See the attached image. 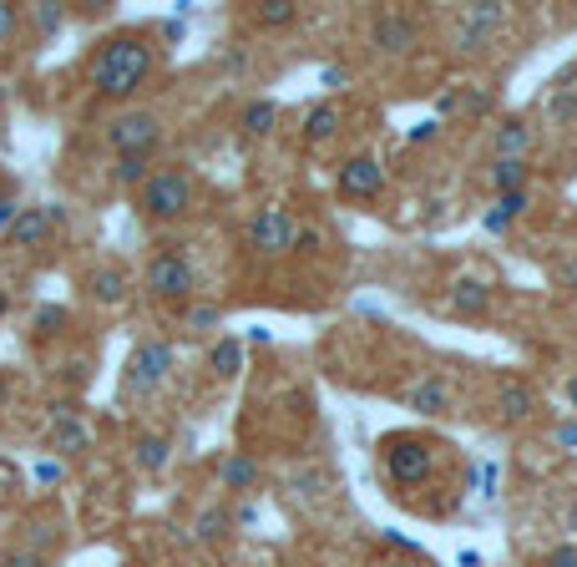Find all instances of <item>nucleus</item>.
<instances>
[{
	"label": "nucleus",
	"instance_id": "48",
	"mask_svg": "<svg viewBox=\"0 0 577 567\" xmlns=\"http://www.w3.org/2000/svg\"><path fill=\"white\" fill-rule=\"evenodd\" d=\"M390 567H421V562H390Z\"/></svg>",
	"mask_w": 577,
	"mask_h": 567
},
{
	"label": "nucleus",
	"instance_id": "15",
	"mask_svg": "<svg viewBox=\"0 0 577 567\" xmlns=\"http://www.w3.org/2000/svg\"><path fill=\"white\" fill-rule=\"evenodd\" d=\"M218 476H223L228 492H254V486H259V461L243 456V451H228V456L218 461Z\"/></svg>",
	"mask_w": 577,
	"mask_h": 567
},
{
	"label": "nucleus",
	"instance_id": "35",
	"mask_svg": "<svg viewBox=\"0 0 577 567\" xmlns=\"http://www.w3.org/2000/svg\"><path fill=\"white\" fill-rule=\"evenodd\" d=\"M294 486H299V492H324V486H329V471H299Z\"/></svg>",
	"mask_w": 577,
	"mask_h": 567
},
{
	"label": "nucleus",
	"instance_id": "43",
	"mask_svg": "<svg viewBox=\"0 0 577 567\" xmlns=\"http://www.w3.org/2000/svg\"><path fill=\"white\" fill-rule=\"evenodd\" d=\"M426 137H436V122H416V127H410V142H426Z\"/></svg>",
	"mask_w": 577,
	"mask_h": 567
},
{
	"label": "nucleus",
	"instance_id": "34",
	"mask_svg": "<svg viewBox=\"0 0 577 567\" xmlns=\"http://www.w3.org/2000/svg\"><path fill=\"white\" fill-rule=\"evenodd\" d=\"M0 567H46V557L31 552V547H21V552H6V557H0Z\"/></svg>",
	"mask_w": 577,
	"mask_h": 567
},
{
	"label": "nucleus",
	"instance_id": "13",
	"mask_svg": "<svg viewBox=\"0 0 577 567\" xmlns=\"http://www.w3.org/2000/svg\"><path fill=\"white\" fill-rule=\"evenodd\" d=\"M405 405L421 411V416H451V390L441 380H421V385L405 390Z\"/></svg>",
	"mask_w": 577,
	"mask_h": 567
},
{
	"label": "nucleus",
	"instance_id": "28",
	"mask_svg": "<svg viewBox=\"0 0 577 567\" xmlns=\"http://www.w3.org/2000/svg\"><path fill=\"white\" fill-rule=\"evenodd\" d=\"M502 416H512V421L532 416V390H527V385H507V390H502Z\"/></svg>",
	"mask_w": 577,
	"mask_h": 567
},
{
	"label": "nucleus",
	"instance_id": "45",
	"mask_svg": "<svg viewBox=\"0 0 577 567\" xmlns=\"http://www.w3.org/2000/svg\"><path fill=\"white\" fill-rule=\"evenodd\" d=\"M238 522H243V527H254V522H259V512H254V502H243V507H238Z\"/></svg>",
	"mask_w": 577,
	"mask_h": 567
},
{
	"label": "nucleus",
	"instance_id": "21",
	"mask_svg": "<svg viewBox=\"0 0 577 567\" xmlns=\"http://www.w3.org/2000/svg\"><path fill=\"white\" fill-rule=\"evenodd\" d=\"M274 122H279V107H274V102H264V97H259V102H249V107H243V117H238V127L249 132V137H269V132H274Z\"/></svg>",
	"mask_w": 577,
	"mask_h": 567
},
{
	"label": "nucleus",
	"instance_id": "9",
	"mask_svg": "<svg viewBox=\"0 0 577 567\" xmlns=\"http://www.w3.org/2000/svg\"><path fill=\"white\" fill-rule=\"evenodd\" d=\"M532 142H537L532 122L512 117V122H502L497 132H491V162H497V157H507V162H527V157H532Z\"/></svg>",
	"mask_w": 577,
	"mask_h": 567
},
{
	"label": "nucleus",
	"instance_id": "17",
	"mask_svg": "<svg viewBox=\"0 0 577 567\" xmlns=\"http://www.w3.org/2000/svg\"><path fill=\"white\" fill-rule=\"evenodd\" d=\"M527 178H532V162H507V157H497V162L486 168V188L497 193V198H502V193H522Z\"/></svg>",
	"mask_w": 577,
	"mask_h": 567
},
{
	"label": "nucleus",
	"instance_id": "18",
	"mask_svg": "<svg viewBox=\"0 0 577 567\" xmlns=\"http://www.w3.org/2000/svg\"><path fill=\"white\" fill-rule=\"evenodd\" d=\"M51 446H56L61 456H76V451H87V446H92V431L81 426L71 411H56V426H51Z\"/></svg>",
	"mask_w": 577,
	"mask_h": 567
},
{
	"label": "nucleus",
	"instance_id": "25",
	"mask_svg": "<svg viewBox=\"0 0 577 567\" xmlns=\"http://www.w3.org/2000/svg\"><path fill=\"white\" fill-rule=\"evenodd\" d=\"M228 527H233L228 507H208V512L198 517V542H223V537H228Z\"/></svg>",
	"mask_w": 577,
	"mask_h": 567
},
{
	"label": "nucleus",
	"instance_id": "31",
	"mask_svg": "<svg viewBox=\"0 0 577 567\" xmlns=\"http://www.w3.org/2000/svg\"><path fill=\"white\" fill-rule=\"evenodd\" d=\"M31 21H36V31H41V36H56V31L66 26V6H36V11H31Z\"/></svg>",
	"mask_w": 577,
	"mask_h": 567
},
{
	"label": "nucleus",
	"instance_id": "3",
	"mask_svg": "<svg viewBox=\"0 0 577 567\" xmlns=\"http://www.w3.org/2000/svg\"><path fill=\"white\" fill-rule=\"evenodd\" d=\"M142 284H147V294L157 299V304H193V294H198V269L183 259V254H157V259H147V269H142Z\"/></svg>",
	"mask_w": 577,
	"mask_h": 567
},
{
	"label": "nucleus",
	"instance_id": "37",
	"mask_svg": "<svg viewBox=\"0 0 577 567\" xmlns=\"http://www.w3.org/2000/svg\"><path fill=\"white\" fill-rule=\"evenodd\" d=\"M552 441L567 446V451H577V421H557V426H552Z\"/></svg>",
	"mask_w": 577,
	"mask_h": 567
},
{
	"label": "nucleus",
	"instance_id": "16",
	"mask_svg": "<svg viewBox=\"0 0 577 567\" xmlns=\"http://www.w3.org/2000/svg\"><path fill=\"white\" fill-rule=\"evenodd\" d=\"M208 370H213V380H233L243 370V340L238 335H218L208 345Z\"/></svg>",
	"mask_w": 577,
	"mask_h": 567
},
{
	"label": "nucleus",
	"instance_id": "26",
	"mask_svg": "<svg viewBox=\"0 0 577 567\" xmlns=\"http://www.w3.org/2000/svg\"><path fill=\"white\" fill-rule=\"evenodd\" d=\"M461 21H471V26H481V31H497V26L507 21V6H497V0H481V6H466V11H461Z\"/></svg>",
	"mask_w": 577,
	"mask_h": 567
},
{
	"label": "nucleus",
	"instance_id": "44",
	"mask_svg": "<svg viewBox=\"0 0 577 567\" xmlns=\"http://www.w3.org/2000/svg\"><path fill=\"white\" fill-rule=\"evenodd\" d=\"M157 31H162V36H168V41H183V21H162Z\"/></svg>",
	"mask_w": 577,
	"mask_h": 567
},
{
	"label": "nucleus",
	"instance_id": "20",
	"mask_svg": "<svg viewBox=\"0 0 577 567\" xmlns=\"http://www.w3.org/2000/svg\"><path fill=\"white\" fill-rule=\"evenodd\" d=\"M87 289H92L97 304H122V299H127V274H122V269H97V274L87 279Z\"/></svg>",
	"mask_w": 577,
	"mask_h": 567
},
{
	"label": "nucleus",
	"instance_id": "10",
	"mask_svg": "<svg viewBox=\"0 0 577 567\" xmlns=\"http://www.w3.org/2000/svg\"><path fill=\"white\" fill-rule=\"evenodd\" d=\"M385 188V168L375 157H355V162H345V173H340V193L345 198H375Z\"/></svg>",
	"mask_w": 577,
	"mask_h": 567
},
{
	"label": "nucleus",
	"instance_id": "40",
	"mask_svg": "<svg viewBox=\"0 0 577 567\" xmlns=\"http://www.w3.org/2000/svg\"><path fill=\"white\" fill-rule=\"evenodd\" d=\"M319 81H324V87H345V81H350V66H324Z\"/></svg>",
	"mask_w": 577,
	"mask_h": 567
},
{
	"label": "nucleus",
	"instance_id": "23",
	"mask_svg": "<svg viewBox=\"0 0 577 567\" xmlns=\"http://www.w3.org/2000/svg\"><path fill=\"white\" fill-rule=\"evenodd\" d=\"M486 304H491V294H486L481 279H461L456 294H451V309H456V314H481Z\"/></svg>",
	"mask_w": 577,
	"mask_h": 567
},
{
	"label": "nucleus",
	"instance_id": "11",
	"mask_svg": "<svg viewBox=\"0 0 577 567\" xmlns=\"http://www.w3.org/2000/svg\"><path fill=\"white\" fill-rule=\"evenodd\" d=\"M51 233H56L51 208H26V213L16 218V228H11V243H21V249H46Z\"/></svg>",
	"mask_w": 577,
	"mask_h": 567
},
{
	"label": "nucleus",
	"instance_id": "36",
	"mask_svg": "<svg viewBox=\"0 0 577 567\" xmlns=\"http://www.w3.org/2000/svg\"><path fill=\"white\" fill-rule=\"evenodd\" d=\"M461 107H466V117H486L491 112V92H466Z\"/></svg>",
	"mask_w": 577,
	"mask_h": 567
},
{
	"label": "nucleus",
	"instance_id": "39",
	"mask_svg": "<svg viewBox=\"0 0 577 567\" xmlns=\"http://www.w3.org/2000/svg\"><path fill=\"white\" fill-rule=\"evenodd\" d=\"M61 476H66V471H61V461H41V466H36V481H41V486H56Z\"/></svg>",
	"mask_w": 577,
	"mask_h": 567
},
{
	"label": "nucleus",
	"instance_id": "8",
	"mask_svg": "<svg viewBox=\"0 0 577 567\" xmlns=\"http://www.w3.org/2000/svg\"><path fill=\"white\" fill-rule=\"evenodd\" d=\"M370 41L385 51V56H410L421 46V26L410 21L405 11H380L375 21H370Z\"/></svg>",
	"mask_w": 577,
	"mask_h": 567
},
{
	"label": "nucleus",
	"instance_id": "41",
	"mask_svg": "<svg viewBox=\"0 0 577 567\" xmlns=\"http://www.w3.org/2000/svg\"><path fill=\"white\" fill-rule=\"evenodd\" d=\"M309 249H319V233H314V228H299V238H294V254H309Z\"/></svg>",
	"mask_w": 577,
	"mask_h": 567
},
{
	"label": "nucleus",
	"instance_id": "22",
	"mask_svg": "<svg viewBox=\"0 0 577 567\" xmlns=\"http://www.w3.org/2000/svg\"><path fill=\"white\" fill-rule=\"evenodd\" d=\"M147 168H152V157H147V152H132V157H117L112 178H117V188H137V193H142V183L152 178Z\"/></svg>",
	"mask_w": 577,
	"mask_h": 567
},
{
	"label": "nucleus",
	"instance_id": "12",
	"mask_svg": "<svg viewBox=\"0 0 577 567\" xmlns=\"http://www.w3.org/2000/svg\"><path fill=\"white\" fill-rule=\"evenodd\" d=\"M527 208H532V193H527V188H522V193H502L497 203H491V208L481 213V228H486V233H507V228L527 213Z\"/></svg>",
	"mask_w": 577,
	"mask_h": 567
},
{
	"label": "nucleus",
	"instance_id": "4",
	"mask_svg": "<svg viewBox=\"0 0 577 567\" xmlns=\"http://www.w3.org/2000/svg\"><path fill=\"white\" fill-rule=\"evenodd\" d=\"M431 466H436V446L421 441V436H385V441H380V471H385L395 486L426 481Z\"/></svg>",
	"mask_w": 577,
	"mask_h": 567
},
{
	"label": "nucleus",
	"instance_id": "7",
	"mask_svg": "<svg viewBox=\"0 0 577 567\" xmlns=\"http://www.w3.org/2000/svg\"><path fill=\"white\" fill-rule=\"evenodd\" d=\"M249 249L254 254H269V259H284V254H294V238H299V223H294V213H284V208H264V213H254L249 218Z\"/></svg>",
	"mask_w": 577,
	"mask_h": 567
},
{
	"label": "nucleus",
	"instance_id": "27",
	"mask_svg": "<svg viewBox=\"0 0 577 567\" xmlns=\"http://www.w3.org/2000/svg\"><path fill=\"white\" fill-rule=\"evenodd\" d=\"M137 466L142 471H162V466H168V441H162V436H142L137 441Z\"/></svg>",
	"mask_w": 577,
	"mask_h": 567
},
{
	"label": "nucleus",
	"instance_id": "42",
	"mask_svg": "<svg viewBox=\"0 0 577 567\" xmlns=\"http://www.w3.org/2000/svg\"><path fill=\"white\" fill-rule=\"evenodd\" d=\"M11 492H16V476H11L6 466H0V507H6V497H11Z\"/></svg>",
	"mask_w": 577,
	"mask_h": 567
},
{
	"label": "nucleus",
	"instance_id": "24",
	"mask_svg": "<svg viewBox=\"0 0 577 567\" xmlns=\"http://www.w3.org/2000/svg\"><path fill=\"white\" fill-rule=\"evenodd\" d=\"M218 324H223V309H218V304H188V309H183V330H188V335H213Z\"/></svg>",
	"mask_w": 577,
	"mask_h": 567
},
{
	"label": "nucleus",
	"instance_id": "47",
	"mask_svg": "<svg viewBox=\"0 0 577 567\" xmlns=\"http://www.w3.org/2000/svg\"><path fill=\"white\" fill-rule=\"evenodd\" d=\"M567 400H572V411H577V375L567 380Z\"/></svg>",
	"mask_w": 577,
	"mask_h": 567
},
{
	"label": "nucleus",
	"instance_id": "29",
	"mask_svg": "<svg viewBox=\"0 0 577 567\" xmlns=\"http://www.w3.org/2000/svg\"><path fill=\"white\" fill-rule=\"evenodd\" d=\"M254 16H259V26L279 31V26H294V21H299V6H284V0H279V6H259Z\"/></svg>",
	"mask_w": 577,
	"mask_h": 567
},
{
	"label": "nucleus",
	"instance_id": "30",
	"mask_svg": "<svg viewBox=\"0 0 577 567\" xmlns=\"http://www.w3.org/2000/svg\"><path fill=\"white\" fill-rule=\"evenodd\" d=\"M486 41H491V31H481V26L456 16V51H486Z\"/></svg>",
	"mask_w": 577,
	"mask_h": 567
},
{
	"label": "nucleus",
	"instance_id": "33",
	"mask_svg": "<svg viewBox=\"0 0 577 567\" xmlns=\"http://www.w3.org/2000/svg\"><path fill=\"white\" fill-rule=\"evenodd\" d=\"M61 324H66V309H61V304H46V309L36 314V335H56Z\"/></svg>",
	"mask_w": 577,
	"mask_h": 567
},
{
	"label": "nucleus",
	"instance_id": "38",
	"mask_svg": "<svg viewBox=\"0 0 577 567\" xmlns=\"http://www.w3.org/2000/svg\"><path fill=\"white\" fill-rule=\"evenodd\" d=\"M547 567H577V547H572V542L552 547V552H547Z\"/></svg>",
	"mask_w": 577,
	"mask_h": 567
},
{
	"label": "nucleus",
	"instance_id": "6",
	"mask_svg": "<svg viewBox=\"0 0 577 567\" xmlns=\"http://www.w3.org/2000/svg\"><path fill=\"white\" fill-rule=\"evenodd\" d=\"M173 375V345L168 340H142L127 360V375H122V390L127 395H152L162 380Z\"/></svg>",
	"mask_w": 577,
	"mask_h": 567
},
{
	"label": "nucleus",
	"instance_id": "19",
	"mask_svg": "<svg viewBox=\"0 0 577 567\" xmlns=\"http://www.w3.org/2000/svg\"><path fill=\"white\" fill-rule=\"evenodd\" d=\"M542 117L547 127H577V87H552L542 97Z\"/></svg>",
	"mask_w": 577,
	"mask_h": 567
},
{
	"label": "nucleus",
	"instance_id": "2",
	"mask_svg": "<svg viewBox=\"0 0 577 567\" xmlns=\"http://www.w3.org/2000/svg\"><path fill=\"white\" fill-rule=\"evenodd\" d=\"M137 208H142V218H152V223H178V218H188V208H193V178H188L183 168H157V173L142 183Z\"/></svg>",
	"mask_w": 577,
	"mask_h": 567
},
{
	"label": "nucleus",
	"instance_id": "1",
	"mask_svg": "<svg viewBox=\"0 0 577 567\" xmlns=\"http://www.w3.org/2000/svg\"><path fill=\"white\" fill-rule=\"evenodd\" d=\"M152 66H157V51H152L147 36H112L92 56V87L112 102H132L147 87Z\"/></svg>",
	"mask_w": 577,
	"mask_h": 567
},
{
	"label": "nucleus",
	"instance_id": "5",
	"mask_svg": "<svg viewBox=\"0 0 577 567\" xmlns=\"http://www.w3.org/2000/svg\"><path fill=\"white\" fill-rule=\"evenodd\" d=\"M157 142H162V117L147 112V107H132V112H122V117L107 122V147H112L117 157H132V152H147V157H152Z\"/></svg>",
	"mask_w": 577,
	"mask_h": 567
},
{
	"label": "nucleus",
	"instance_id": "46",
	"mask_svg": "<svg viewBox=\"0 0 577 567\" xmlns=\"http://www.w3.org/2000/svg\"><path fill=\"white\" fill-rule=\"evenodd\" d=\"M562 284H567V289H577V259H572V264L562 269Z\"/></svg>",
	"mask_w": 577,
	"mask_h": 567
},
{
	"label": "nucleus",
	"instance_id": "32",
	"mask_svg": "<svg viewBox=\"0 0 577 567\" xmlns=\"http://www.w3.org/2000/svg\"><path fill=\"white\" fill-rule=\"evenodd\" d=\"M16 31H21V11L0 0V46H11V41H16Z\"/></svg>",
	"mask_w": 577,
	"mask_h": 567
},
{
	"label": "nucleus",
	"instance_id": "14",
	"mask_svg": "<svg viewBox=\"0 0 577 567\" xmlns=\"http://www.w3.org/2000/svg\"><path fill=\"white\" fill-rule=\"evenodd\" d=\"M340 127H345L340 102H319V107H309V112H304V137H309V142H335V137H340Z\"/></svg>",
	"mask_w": 577,
	"mask_h": 567
}]
</instances>
